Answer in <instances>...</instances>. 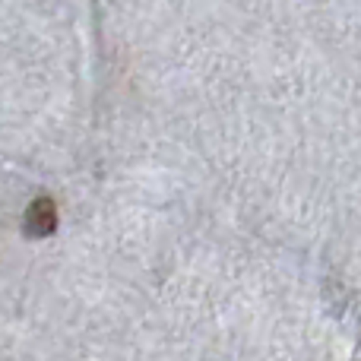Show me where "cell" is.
<instances>
[{"mask_svg": "<svg viewBox=\"0 0 361 361\" xmlns=\"http://www.w3.org/2000/svg\"><path fill=\"white\" fill-rule=\"evenodd\" d=\"M57 228V206L51 197L32 200V206L25 209V235L29 238H44Z\"/></svg>", "mask_w": 361, "mask_h": 361, "instance_id": "6da1fadb", "label": "cell"}]
</instances>
